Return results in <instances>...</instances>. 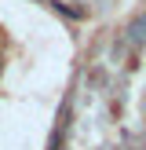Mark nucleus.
Listing matches in <instances>:
<instances>
[{
    "label": "nucleus",
    "mask_w": 146,
    "mask_h": 150,
    "mask_svg": "<svg viewBox=\"0 0 146 150\" xmlns=\"http://www.w3.org/2000/svg\"><path fill=\"white\" fill-rule=\"evenodd\" d=\"M131 40H146V15H142V18H135V26H131Z\"/></svg>",
    "instance_id": "obj_1"
}]
</instances>
